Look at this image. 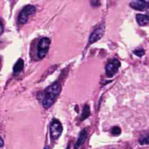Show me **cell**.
I'll return each instance as SVG.
<instances>
[{"label": "cell", "mask_w": 149, "mask_h": 149, "mask_svg": "<svg viewBox=\"0 0 149 149\" xmlns=\"http://www.w3.org/2000/svg\"><path fill=\"white\" fill-rule=\"evenodd\" d=\"M130 6L135 10H145L149 8V3L144 1L135 0L130 2Z\"/></svg>", "instance_id": "7"}, {"label": "cell", "mask_w": 149, "mask_h": 149, "mask_svg": "<svg viewBox=\"0 0 149 149\" xmlns=\"http://www.w3.org/2000/svg\"></svg>", "instance_id": "21"}, {"label": "cell", "mask_w": 149, "mask_h": 149, "mask_svg": "<svg viewBox=\"0 0 149 149\" xmlns=\"http://www.w3.org/2000/svg\"><path fill=\"white\" fill-rule=\"evenodd\" d=\"M66 149H70V144H69V145L67 146V147H66Z\"/></svg>", "instance_id": "19"}, {"label": "cell", "mask_w": 149, "mask_h": 149, "mask_svg": "<svg viewBox=\"0 0 149 149\" xmlns=\"http://www.w3.org/2000/svg\"><path fill=\"white\" fill-rule=\"evenodd\" d=\"M44 149H49V146H46Z\"/></svg>", "instance_id": "18"}, {"label": "cell", "mask_w": 149, "mask_h": 149, "mask_svg": "<svg viewBox=\"0 0 149 149\" xmlns=\"http://www.w3.org/2000/svg\"><path fill=\"white\" fill-rule=\"evenodd\" d=\"M133 53H134L136 55H137V56H139V57L142 56L144 55V54H145L144 51V49H143V48H140V49H139L134 50V51H133Z\"/></svg>", "instance_id": "13"}, {"label": "cell", "mask_w": 149, "mask_h": 149, "mask_svg": "<svg viewBox=\"0 0 149 149\" xmlns=\"http://www.w3.org/2000/svg\"><path fill=\"white\" fill-rule=\"evenodd\" d=\"M23 67H24V61H23V60L22 59H19L13 66V72L15 73H20L23 70Z\"/></svg>", "instance_id": "10"}, {"label": "cell", "mask_w": 149, "mask_h": 149, "mask_svg": "<svg viewBox=\"0 0 149 149\" xmlns=\"http://www.w3.org/2000/svg\"><path fill=\"white\" fill-rule=\"evenodd\" d=\"M3 31V25H2V23L1 22V20H0V36H1V34H2Z\"/></svg>", "instance_id": "16"}, {"label": "cell", "mask_w": 149, "mask_h": 149, "mask_svg": "<svg viewBox=\"0 0 149 149\" xmlns=\"http://www.w3.org/2000/svg\"><path fill=\"white\" fill-rule=\"evenodd\" d=\"M140 143L141 145H144V144H149V136H147V137H146L145 139H144L143 140H142L141 141H140Z\"/></svg>", "instance_id": "14"}, {"label": "cell", "mask_w": 149, "mask_h": 149, "mask_svg": "<svg viewBox=\"0 0 149 149\" xmlns=\"http://www.w3.org/2000/svg\"><path fill=\"white\" fill-rule=\"evenodd\" d=\"M36 11L34 6L28 5L24 6L20 12L18 16V22L20 24H25L27 23L29 16L33 15Z\"/></svg>", "instance_id": "2"}, {"label": "cell", "mask_w": 149, "mask_h": 149, "mask_svg": "<svg viewBox=\"0 0 149 149\" xmlns=\"http://www.w3.org/2000/svg\"><path fill=\"white\" fill-rule=\"evenodd\" d=\"M3 144H4L3 140V139H2V137H1V136H0V148L2 147H3Z\"/></svg>", "instance_id": "17"}, {"label": "cell", "mask_w": 149, "mask_h": 149, "mask_svg": "<svg viewBox=\"0 0 149 149\" xmlns=\"http://www.w3.org/2000/svg\"><path fill=\"white\" fill-rule=\"evenodd\" d=\"M61 91V85L58 82H55L48 87L44 91V98L42 100V106L44 108H50Z\"/></svg>", "instance_id": "1"}, {"label": "cell", "mask_w": 149, "mask_h": 149, "mask_svg": "<svg viewBox=\"0 0 149 149\" xmlns=\"http://www.w3.org/2000/svg\"><path fill=\"white\" fill-rule=\"evenodd\" d=\"M63 127L61 123L56 119H52L50 125V134L53 140L58 139L61 135Z\"/></svg>", "instance_id": "4"}, {"label": "cell", "mask_w": 149, "mask_h": 149, "mask_svg": "<svg viewBox=\"0 0 149 149\" xmlns=\"http://www.w3.org/2000/svg\"><path fill=\"white\" fill-rule=\"evenodd\" d=\"M51 40L47 37H44L41 38L37 45V56L39 58H43L47 54Z\"/></svg>", "instance_id": "3"}, {"label": "cell", "mask_w": 149, "mask_h": 149, "mask_svg": "<svg viewBox=\"0 0 149 149\" xmlns=\"http://www.w3.org/2000/svg\"><path fill=\"white\" fill-rule=\"evenodd\" d=\"M105 24L102 23L93 31V33L90 36L88 40L90 44L94 43L102 38L105 32Z\"/></svg>", "instance_id": "6"}, {"label": "cell", "mask_w": 149, "mask_h": 149, "mask_svg": "<svg viewBox=\"0 0 149 149\" xmlns=\"http://www.w3.org/2000/svg\"><path fill=\"white\" fill-rule=\"evenodd\" d=\"M136 19L138 24L141 26L146 25L149 22V16L146 15L137 14L136 16Z\"/></svg>", "instance_id": "9"}, {"label": "cell", "mask_w": 149, "mask_h": 149, "mask_svg": "<svg viewBox=\"0 0 149 149\" xmlns=\"http://www.w3.org/2000/svg\"><path fill=\"white\" fill-rule=\"evenodd\" d=\"M111 133L114 136H119L121 133V129L118 126H113L112 129Z\"/></svg>", "instance_id": "12"}, {"label": "cell", "mask_w": 149, "mask_h": 149, "mask_svg": "<svg viewBox=\"0 0 149 149\" xmlns=\"http://www.w3.org/2000/svg\"><path fill=\"white\" fill-rule=\"evenodd\" d=\"M91 3L93 6H98L100 5V2L98 1H93L91 2Z\"/></svg>", "instance_id": "15"}, {"label": "cell", "mask_w": 149, "mask_h": 149, "mask_svg": "<svg viewBox=\"0 0 149 149\" xmlns=\"http://www.w3.org/2000/svg\"><path fill=\"white\" fill-rule=\"evenodd\" d=\"M0 64H1V58H0Z\"/></svg>", "instance_id": "20"}, {"label": "cell", "mask_w": 149, "mask_h": 149, "mask_svg": "<svg viewBox=\"0 0 149 149\" xmlns=\"http://www.w3.org/2000/svg\"><path fill=\"white\" fill-rule=\"evenodd\" d=\"M90 115V107L88 105H85L84 106L83 109V112L82 113L81 115V118H80V120L81 121L86 119Z\"/></svg>", "instance_id": "11"}, {"label": "cell", "mask_w": 149, "mask_h": 149, "mask_svg": "<svg viewBox=\"0 0 149 149\" xmlns=\"http://www.w3.org/2000/svg\"><path fill=\"white\" fill-rule=\"evenodd\" d=\"M120 62L116 59H112L105 66V73L108 77H112L118 71Z\"/></svg>", "instance_id": "5"}, {"label": "cell", "mask_w": 149, "mask_h": 149, "mask_svg": "<svg viewBox=\"0 0 149 149\" xmlns=\"http://www.w3.org/2000/svg\"><path fill=\"white\" fill-rule=\"evenodd\" d=\"M87 136V133L85 129H83L80 132L79 134V136L76 142L74 144V149H78L84 143L85 140H86Z\"/></svg>", "instance_id": "8"}]
</instances>
